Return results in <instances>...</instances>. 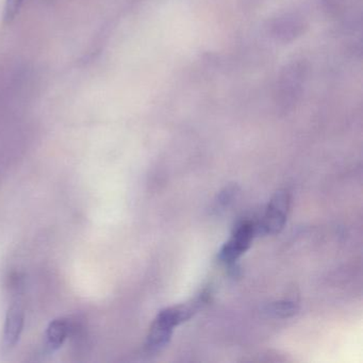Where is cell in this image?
<instances>
[{
    "instance_id": "cell-1",
    "label": "cell",
    "mask_w": 363,
    "mask_h": 363,
    "mask_svg": "<svg viewBox=\"0 0 363 363\" xmlns=\"http://www.w3.org/2000/svg\"><path fill=\"white\" fill-rule=\"evenodd\" d=\"M203 303H206V296L201 294L190 303L161 310L150 326L146 340V350L158 352L164 348L171 341L174 327L189 320Z\"/></svg>"
},
{
    "instance_id": "cell-2",
    "label": "cell",
    "mask_w": 363,
    "mask_h": 363,
    "mask_svg": "<svg viewBox=\"0 0 363 363\" xmlns=\"http://www.w3.org/2000/svg\"><path fill=\"white\" fill-rule=\"evenodd\" d=\"M290 208V195L286 191H278L267 206L264 216L256 226V233L274 235L279 233L286 224Z\"/></svg>"
},
{
    "instance_id": "cell-3",
    "label": "cell",
    "mask_w": 363,
    "mask_h": 363,
    "mask_svg": "<svg viewBox=\"0 0 363 363\" xmlns=\"http://www.w3.org/2000/svg\"><path fill=\"white\" fill-rule=\"evenodd\" d=\"M256 226L250 220H243L237 225L230 239L224 244L220 252V259L224 262H233L250 248Z\"/></svg>"
},
{
    "instance_id": "cell-4",
    "label": "cell",
    "mask_w": 363,
    "mask_h": 363,
    "mask_svg": "<svg viewBox=\"0 0 363 363\" xmlns=\"http://www.w3.org/2000/svg\"><path fill=\"white\" fill-rule=\"evenodd\" d=\"M24 309L20 303H13L8 309L6 314L5 325H4L3 345L4 350L13 348L18 341L24 328Z\"/></svg>"
},
{
    "instance_id": "cell-5",
    "label": "cell",
    "mask_w": 363,
    "mask_h": 363,
    "mask_svg": "<svg viewBox=\"0 0 363 363\" xmlns=\"http://www.w3.org/2000/svg\"><path fill=\"white\" fill-rule=\"evenodd\" d=\"M303 76L305 74L303 69L298 65L288 67L282 74L281 80H280V96L284 99H296L301 91Z\"/></svg>"
},
{
    "instance_id": "cell-6",
    "label": "cell",
    "mask_w": 363,
    "mask_h": 363,
    "mask_svg": "<svg viewBox=\"0 0 363 363\" xmlns=\"http://www.w3.org/2000/svg\"><path fill=\"white\" fill-rule=\"evenodd\" d=\"M69 333V322L65 318H57L48 325L46 330V345L50 350H57L65 344Z\"/></svg>"
},
{
    "instance_id": "cell-7",
    "label": "cell",
    "mask_w": 363,
    "mask_h": 363,
    "mask_svg": "<svg viewBox=\"0 0 363 363\" xmlns=\"http://www.w3.org/2000/svg\"><path fill=\"white\" fill-rule=\"evenodd\" d=\"M27 0H6L4 8V21L5 23H11L20 13Z\"/></svg>"
},
{
    "instance_id": "cell-8",
    "label": "cell",
    "mask_w": 363,
    "mask_h": 363,
    "mask_svg": "<svg viewBox=\"0 0 363 363\" xmlns=\"http://www.w3.org/2000/svg\"><path fill=\"white\" fill-rule=\"evenodd\" d=\"M297 310H298V308H297L294 301H279V303H273L269 307L271 313L282 316V318L293 315V314L296 313Z\"/></svg>"
}]
</instances>
